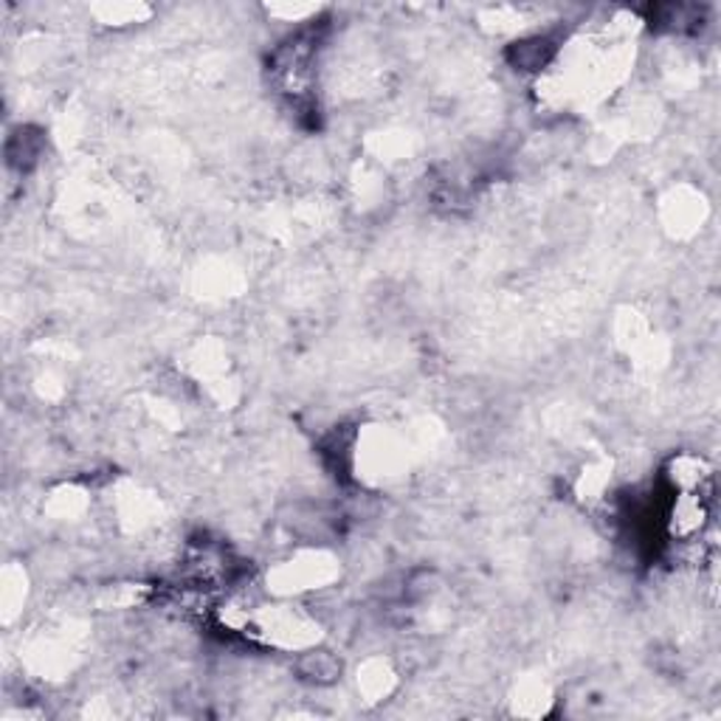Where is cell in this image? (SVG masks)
<instances>
[{"label": "cell", "instance_id": "cell-2", "mask_svg": "<svg viewBox=\"0 0 721 721\" xmlns=\"http://www.w3.org/2000/svg\"><path fill=\"white\" fill-rule=\"evenodd\" d=\"M296 671H299V680L310 682L316 687L333 685V682L342 677L344 662L338 659L336 652H327V648H316V645H308V648H301L299 659H296Z\"/></svg>", "mask_w": 721, "mask_h": 721}, {"label": "cell", "instance_id": "cell-1", "mask_svg": "<svg viewBox=\"0 0 721 721\" xmlns=\"http://www.w3.org/2000/svg\"><path fill=\"white\" fill-rule=\"evenodd\" d=\"M507 60H511L513 68L539 74V70H546L558 60V42L550 35L522 37V40H516L507 49Z\"/></svg>", "mask_w": 721, "mask_h": 721}, {"label": "cell", "instance_id": "cell-3", "mask_svg": "<svg viewBox=\"0 0 721 721\" xmlns=\"http://www.w3.org/2000/svg\"><path fill=\"white\" fill-rule=\"evenodd\" d=\"M40 153H42V139L40 133L31 130V127H26V130L21 127V133L9 139V164H12V167L17 169L35 167Z\"/></svg>", "mask_w": 721, "mask_h": 721}]
</instances>
